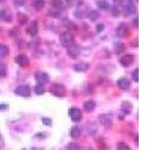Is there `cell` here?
Wrapping results in <instances>:
<instances>
[{
	"label": "cell",
	"mask_w": 150,
	"mask_h": 150,
	"mask_svg": "<svg viewBox=\"0 0 150 150\" xmlns=\"http://www.w3.org/2000/svg\"><path fill=\"white\" fill-rule=\"evenodd\" d=\"M121 109L122 111L124 113H125V114H129V113H131V111H132L133 106H132V104L131 102H129V101H123L121 106Z\"/></svg>",
	"instance_id": "cell-12"
},
{
	"label": "cell",
	"mask_w": 150,
	"mask_h": 150,
	"mask_svg": "<svg viewBox=\"0 0 150 150\" xmlns=\"http://www.w3.org/2000/svg\"><path fill=\"white\" fill-rule=\"evenodd\" d=\"M125 8H126L127 11L129 12L130 14H133V13H134L136 11V7H135L134 5L133 4V2H128Z\"/></svg>",
	"instance_id": "cell-24"
},
{
	"label": "cell",
	"mask_w": 150,
	"mask_h": 150,
	"mask_svg": "<svg viewBox=\"0 0 150 150\" xmlns=\"http://www.w3.org/2000/svg\"><path fill=\"white\" fill-rule=\"evenodd\" d=\"M89 16H88V17L89 19H91V20H92V21H94V20H96V19L98 18V13L97 11H92V12L89 13Z\"/></svg>",
	"instance_id": "cell-29"
},
{
	"label": "cell",
	"mask_w": 150,
	"mask_h": 150,
	"mask_svg": "<svg viewBox=\"0 0 150 150\" xmlns=\"http://www.w3.org/2000/svg\"><path fill=\"white\" fill-rule=\"evenodd\" d=\"M42 122L43 124L45 125H47V126H50L52 124V120L49 119V118H43Z\"/></svg>",
	"instance_id": "cell-30"
},
{
	"label": "cell",
	"mask_w": 150,
	"mask_h": 150,
	"mask_svg": "<svg viewBox=\"0 0 150 150\" xmlns=\"http://www.w3.org/2000/svg\"><path fill=\"white\" fill-rule=\"evenodd\" d=\"M112 115L110 113H103L99 115V122L106 128H110L112 124Z\"/></svg>",
	"instance_id": "cell-1"
},
{
	"label": "cell",
	"mask_w": 150,
	"mask_h": 150,
	"mask_svg": "<svg viewBox=\"0 0 150 150\" xmlns=\"http://www.w3.org/2000/svg\"><path fill=\"white\" fill-rule=\"evenodd\" d=\"M134 56L132 54H126L123 56L120 59V63L125 68L131 66L134 62Z\"/></svg>",
	"instance_id": "cell-5"
},
{
	"label": "cell",
	"mask_w": 150,
	"mask_h": 150,
	"mask_svg": "<svg viewBox=\"0 0 150 150\" xmlns=\"http://www.w3.org/2000/svg\"><path fill=\"white\" fill-rule=\"evenodd\" d=\"M137 22H138V19H134V23H135V26H138V23H137Z\"/></svg>",
	"instance_id": "cell-33"
},
{
	"label": "cell",
	"mask_w": 150,
	"mask_h": 150,
	"mask_svg": "<svg viewBox=\"0 0 150 150\" xmlns=\"http://www.w3.org/2000/svg\"><path fill=\"white\" fill-rule=\"evenodd\" d=\"M132 77H133V79L135 82H138V68H136V69L134 71Z\"/></svg>",
	"instance_id": "cell-31"
},
{
	"label": "cell",
	"mask_w": 150,
	"mask_h": 150,
	"mask_svg": "<svg viewBox=\"0 0 150 150\" xmlns=\"http://www.w3.org/2000/svg\"><path fill=\"white\" fill-rule=\"evenodd\" d=\"M67 150H80L81 146L79 145L78 143H74V142H71L68 144L66 147Z\"/></svg>",
	"instance_id": "cell-21"
},
{
	"label": "cell",
	"mask_w": 150,
	"mask_h": 150,
	"mask_svg": "<svg viewBox=\"0 0 150 150\" xmlns=\"http://www.w3.org/2000/svg\"><path fill=\"white\" fill-rule=\"evenodd\" d=\"M116 33H117V35L120 37H125L127 34L129 33V29H128V26H127L126 24L121 23L120 26H118Z\"/></svg>",
	"instance_id": "cell-10"
},
{
	"label": "cell",
	"mask_w": 150,
	"mask_h": 150,
	"mask_svg": "<svg viewBox=\"0 0 150 150\" xmlns=\"http://www.w3.org/2000/svg\"><path fill=\"white\" fill-rule=\"evenodd\" d=\"M35 79L38 81V83L43 84V85L47 83L48 80H50V77L48 74H47L45 71H41L36 72L35 74Z\"/></svg>",
	"instance_id": "cell-7"
},
{
	"label": "cell",
	"mask_w": 150,
	"mask_h": 150,
	"mask_svg": "<svg viewBox=\"0 0 150 150\" xmlns=\"http://www.w3.org/2000/svg\"><path fill=\"white\" fill-rule=\"evenodd\" d=\"M81 135V129L78 126H73L71 129V137L72 138H78Z\"/></svg>",
	"instance_id": "cell-17"
},
{
	"label": "cell",
	"mask_w": 150,
	"mask_h": 150,
	"mask_svg": "<svg viewBox=\"0 0 150 150\" xmlns=\"http://www.w3.org/2000/svg\"><path fill=\"white\" fill-rule=\"evenodd\" d=\"M117 85L119 88L121 89H128L131 86V82L129 80L125 77H122L120 80H118Z\"/></svg>",
	"instance_id": "cell-11"
},
{
	"label": "cell",
	"mask_w": 150,
	"mask_h": 150,
	"mask_svg": "<svg viewBox=\"0 0 150 150\" xmlns=\"http://www.w3.org/2000/svg\"><path fill=\"white\" fill-rule=\"evenodd\" d=\"M69 116H70L71 120L73 122H79L81 120L83 117V113L82 111L80 110V109L76 108H73L70 109L69 110Z\"/></svg>",
	"instance_id": "cell-4"
},
{
	"label": "cell",
	"mask_w": 150,
	"mask_h": 150,
	"mask_svg": "<svg viewBox=\"0 0 150 150\" xmlns=\"http://www.w3.org/2000/svg\"><path fill=\"white\" fill-rule=\"evenodd\" d=\"M15 62L17 65L22 68H26L29 65V59L28 58L27 56L24 54H21L16 56Z\"/></svg>",
	"instance_id": "cell-8"
},
{
	"label": "cell",
	"mask_w": 150,
	"mask_h": 150,
	"mask_svg": "<svg viewBox=\"0 0 150 150\" xmlns=\"http://www.w3.org/2000/svg\"><path fill=\"white\" fill-rule=\"evenodd\" d=\"M0 18L7 22H11L12 20V14L8 10H2L0 11Z\"/></svg>",
	"instance_id": "cell-15"
},
{
	"label": "cell",
	"mask_w": 150,
	"mask_h": 150,
	"mask_svg": "<svg viewBox=\"0 0 150 150\" xmlns=\"http://www.w3.org/2000/svg\"><path fill=\"white\" fill-rule=\"evenodd\" d=\"M89 65L87 62H80V63H77L74 66V69L76 71L78 72H83L86 71L89 68Z\"/></svg>",
	"instance_id": "cell-14"
},
{
	"label": "cell",
	"mask_w": 150,
	"mask_h": 150,
	"mask_svg": "<svg viewBox=\"0 0 150 150\" xmlns=\"http://www.w3.org/2000/svg\"><path fill=\"white\" fill-rule=\"evenodd\" d=\"M7 74V68L3 64L0 63V77H4L6 76Z\"/></svg>",
	"instance_id": "cell-26"
},
{
	"label": "cell",
	"mask_w": 150,
	"mask_h": 150,
	"mask_svg": "<svg viewBox=\"0 0 150 150\" xmlns=\"http://www.w3.org/2000/svg\"><path fill=\"white\" fill-rule=\"evenodd\" d=\"M116 150H131L129 146L125 142H119L116 145Z\"/></svg>",
	"instance_id": "cell-20"
},
{
	"label": "cell",
	"mask_w": 150,
	"mask_h": 150,
	"mask_svg": "<svg viewBox=\"0 0 150 150\" xmlns=\"http://www.w3.org/2000/svg\"><path fill=\"white\" fill-rule=\"evenodd\" d=\"M59 41L62 45L68 47L72 45L74 41V37L71 33H68V32H64L60 35Z\"/></svg>",
	"instance_id": "cell-3"
},
{
	"label": "cell",
	"mask_w": 150,
	"mask_h": 150,
	"mask_svg": "<svg viewBox=\"0 0 150 150\" xmlns=\"http://www.w3.org/2000/svg\"><path fill=\"white\" fill-rule=\"evenodd\" d=\"M51 5H53V8H59L62 7L63 3H62V0H51Z\"/></svg>",
	"instance_id": "cell-25"
},
{
	"label": "cell",
	"mask_w": 150,
	"mask_h": 150,
	"mask_svg": "<svg viewBox=\"0 0 150 150\" xmlns=\"http://www.w3.org/2000/svg\"><path fill=\"white\" fill-rule=\"evenodd\" d=\"M97 5H98V8L99 9L104 10V11L108 10L110 7L109 3H108L106 0H100V1H98L97 3Z\"/></svg>",
	"instance_id": "cell-18"
},
{
	"label": "cell",
	"mask_w": 150,
	"mask_h": 150,
	"mask_svg": "<svg viewBox=\"0 0 150 150\" xmlns=\"http://www.w3.org/2000/svg\"><path fill=\"white\" fill-rule=\"evenodd\" d=\"M50 92L55 95L56 96H59V97H64L66 95V89H65V87L63 86L61 84H53L51 86V89H50Z\"/></svg>",
	"instance_id": "cell-2"
},
{
	"label": "cell",
	"mask_w": 150,
	"mask_h": 150,
	"mask_svg": "<svg viewBox=\"0 0 150 150\" xmlns=\"http://www.w3.org/2000/svg\"><path fill=\"white\" fill-rule=\"evenodd\" d=\"M15 93L21 97H29L31 96V90L28 86L21 85L17 87Z\"/></svg>",
	"instance_id": "cell-6"
},
{
	"label": "cell",
	"mask_w": 150,
	"mask_h": 150,
	"mask_svg": "<svg viewBox=\"0 0 150 150\" xmlns=\"http://www.w3.org/2000/svg\"><path fill=\"white\" fill-rule=\"evenodd\" d=\"M17 18H18L19 22L21 23V24H24L26 23V21H27L28 18L25 14H19V15H17Z\"/></svg>",
	"instance_id": "cell-28"
},
{
	"label": "cell",
	"mask_w": 150,
	"mask_h": 150,
	"mask_svg": "<svg viewBox=\"0 0 150 150\" xmlns=\"http://www.w3.org/2000/svg\"><path fill=\"white\" fill-rule=\"evenodd\" d=\"M114 50H115V52H116V53L119 54V53H121L124 51L125 47L122 44H118V45H116Z\"/></svg>",
	"instance_id": "cell-27"
},
{
	"label": "cell",
	"mask_w": 150,
	"mask_h": 150,
	"mask_svg": "<svg viewBox=\"0 0 150 150\" xmlns=\"http://www.w3.org/2000/svg\"><path fill=\"white\" fill-rule=\"evenodd\" d=\"M9 53L8 47L5 45H0V56H7Z\"/></svg>",
	"instance_id": "cell-19"
},
{
	"label": "cell",
	"mask_w": 150,
	"mask_h": 150,
	"mask_svg": "<svg viewBox=\"0 0 150 150\" xmlns=\"http://www.w3.org/2000/svg\"><path fill=\"white\" fill-rule=\"evenodd\" d=\"M38 30V27L37 21H34L33 22H32V23L30 24V26L27 28V33L30 35L33 36L37 34Z\"/></svg>",
	"instance_id": "cell-13"
},
{
	"label": "cell",
	"mask_w": 150,
	"mask_h": 150,
	"mask_svg": "<svg viewBox=\"0 0 150 150\" xmlns=\"http://www.w3.org/2000/svg\"><path fill=\"white\" fill-rule=\"evenodd\" d=\"M33 5H34L35 8H37L38 10L43 8L45 7V3L43 0H35L34 2H33Z\"/></svg>",
	"instance_id": "cell-23"
},
{
	"label": "cell",
	"mask_w": 150,
	"mask_h": 150,
	"mask_svg": "<svg viewBox=\"0 0 150 150\" xmlns=\"http://www.w3.org/2000/svg\"><path fill=\"white\" fill-rule=\"evenodd\" d=\"M104 24L102 23L98 24L97 26H96V29H97L98 33H101V31L104 30Z\"/></svg>",
	"instance_id": "cell-32"
},
{
	"label": "cell",
	"mask_w": 150,
	"mask_h": 150,
	"mask_svg": "<svg viewBox=\"0 0 150 150\" xmlns=\"http://www.w3.org/2000/svg\"><path fill=\"white\" fill-rule=\"evenodd\" d=\"M35 93L37 95H42V94L45 93V89L43 84L38 83L35 87Z\"/></svg>",
	"instance_id": "cell-22"
},
{
	"label": "cell",
	"mask_w": 150,
	"mask_h": 150,
	"mask_svg": "<svg viewBox=\"0 0 150 150\" xmlns=\"http://www.w3.org/2000/svg\"><path fill=\"white\" fill-rule=\"evenodd\" d=\"M96 107V104L93 101H87L83 104V109L86 112H92L95 110Z\"/></svg>",
	"instance_id": "cell-16"
},
{
	"label": "cell",
	"mask_w": 150,
	"mask_h": 150,
	"mask_svg": "<svg viewBox=\"0 0 150 150\" xmlns=\"http://www.w3.org/2000/svg\"><path fill=\"white\" fill-rule=\"evenodd\" d=\"M67 53L71 58H77V56H80V50L76 45H71L67 47Z\"/></svg>",
	"instance_id": "cell-9"
}]
</instances>
